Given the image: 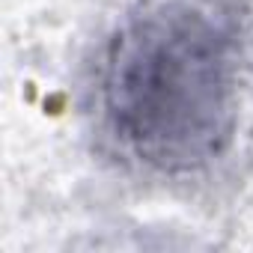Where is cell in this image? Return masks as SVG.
Listing matches in <instances>:
<instances>
[{
  "mask_svg": "<svg viewBox=\"0 0 253 253\" xmlns=\"http://www.w3.org/2000/svg\"><path fill=\"white\" fill-rule=\"evenodd\" d=\"M241 0H140L107 39L98 116L116 152L158 176L220 161L238 128Z\"/></svg>",
  "mask_w": 253,
  "mask_h": 253,
  "instance_id": "1",
  "label": "cell"
}]
</instances>
